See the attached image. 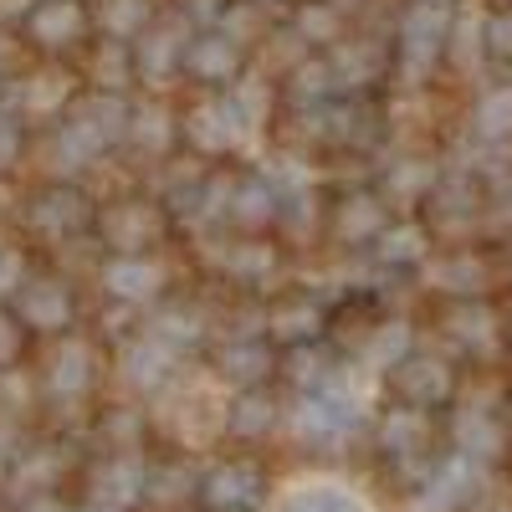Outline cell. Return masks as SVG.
Listing matches in <instances>:
<instances>
[{"label": "cell", "instance_id": "6da1fadb", "mask_svg": "<svg viewBox=\"0 0 512 512\" xmlns=\"http://www.w3.org/2000/svg\"><path fill=\"white\" fill-rule=\"evenodd\" d=\"M267 487V466L256 456H221L195 477V502L200 512H262Z\"/></svg>", "mask_w": 512, "mask_h": 512}, {"label": "cell", "instance_id": "7a4b0ae2", "mask_svg": "<svg viewBox=\"0 0 512 512\" xmlns=\"http://www.w3.org/2000/svg\"><path fill=\"white\" fill-rule=\"evenodd\" d=\"M359 415H364V405L354 395H338V384H318V390H308L303 405H297L292 431L308 446H333V441L359 431Z\"/></svg>", "mask_w": 512, "mask_h": 512}, {"label": "cell", "instance_id": "3957f363", "mask_svg": "<svg viewBox=\"0 0 512 512\" xmlns=\"http://www.w3.org/2000/svg\"><path fill=\"white\" fill-rule=\"evenodd\" d=\"M82 502L108 512H134L144 502V461L134 451H108L82 472Z\"/></svg>", "mask_w": 512, "mask_h": 512}, {"label": "cell", "instance_id": "277c9868", "mask_svg": "<svg viewBox=\"0 0 512 512\" xmlns=\"http://www.w3.org/2000/svg\"><path fill=\"white\" fill-rule=\"evenodd\" d=\"M482 497V472L472 461H461L456 451L425 466V477L415 482L420 512H472Z\"/></svg>", "mask_w": 512, "mask_h": 512}, {"label": "cell", "instance_id": "5b68a950", "mask_svg": "<svg viewBox=\"0 0 512 512\" xmlns=\"http://www.w3.org/2000/svg\"><path fill=\"white\" fill-rule=\"evenodd\" d=\"M390 390L405 410H441L456 395V374L436 354H405L400 364H390Z\"/></svg>", "mask_w": 512, "mask_h": 512}, {"label": "cell", "instance_id": "8992f818", "mask_svg": "<svg viewBox=\"0 0 512 512\" xmlns=\"http://www.w3.org/2000/svg\"><path fill=\"white\" fill-rule=\"evenodd\" d=\"M451 446H456L461 461H472L477 472H487V466L507 461V451H512V425H507L502 415L472 405V410H461V415H456V425H451Z\"/></svg>", "mask_w": 512, "mask_h": 512}, {"label": "cell", "instance_id": "52a82bcc", "mask_svg": "<svg viewBox=\"0 0 512 512\" xmlns=\"http://www.w3.org/2000/svg\"><path fill=\"white\" fill-rule=\"evenodd\" d=\"M282 431V405L256 384V390H241L231 405H226V436L241 441V446H262Z\"/></svg>", "mask_w": 512, "mask_h": 512}, {"label": "cell", "instance_id": "ba28073f", "mask_svg": "<svg viewBox=\"0 0 512 512\" xmlns=\"http://www.w3.org/2000/svg\"><path fill=\"white\" fill-rule=\"evenodd\" d=\"M420 415H425V410H405V405L384 410L379 425H374V451L390 456V461L415 466L420 451H425V420H420Z\"/></svg>", "mask_w": 512, "mask_h": 512}, {"label": "cell", "instance_id": "9c48e42d", "mask_svg": "<svg viewBox=\"0 0 512 512\" xmlns=\"http://www.w3.org/2000/svg\"><path fill=\"white\" fill-rule=\"evenodd\" d=\"M272 512H374V507L344 482H303V487L282 492Z\"/></svg>", "mask_w": 512, "mask_h": 512}, {"label": "cell", "instance_id": "30bf717a", "mask_svg": "<svg viewBox=\"0 0 512 512\" xmlns=\"http://www.w3.org/2000/svg\"><path fill=\"white\" fill-rule=\"evenodd\" d=\"M195 466H144V502L154 507H180V502H195Z\"/></svg>", "mask_w": 512, "mask_h": 512}, {"label": "cell", "instance_id": "8fae6325", "mask_svg": "<svg viewBox=\"0 0 512 512\" xmlns=\"http://www.w3.org/2000/svg\"><path fill=\"white\" fill-rule=\"evenodd\" d=\"M384 231V210H379V200H369V195H349L344 205H338V236L344 241H369V236H379Z\"/></svg>", "mask_w": 512, "mask_h": 512}, {"label": "cell", "instance_id": "7c38bea8", "mask_svg": "<svg viewBox=\"0 0 512 512\" xmlns=\"http://www.w3.org/2000/svg\"><path fill=\"white\" fill-rule=\"evenodd\" d=\"M318 328H323V313L313 303H287L272 318V333L282 338V344H308V338H318Z\"/></svg>", "mask_w": 512, "mask_h": 512}, {"label": "cell", "instance_id": "4fadbf2b", "mask_svg": "<svg viewBox=\"0 0 512 512\" xmlns=\"http://www.w3.org/2000/svg\"><path fill=\"white\" fill-rule=\"evenodd\" d=\"M425 256V236L415 226H384L379 231V262H390V267H410Z\"/></svg>", "mask_w": 512, "mask_h": 512}, {"label": "cell", "instance_id": "5bb4252c", "mask_svg": "<svg viewBox=\"0 0 512 512\" xmlns=\"http://www.w3.org/2000/svg\"><path fill=\"white\" fill-rule=\"evenodd\" d=\"M226 374L241 384V390H256V384L272 374V354L256 349V344H236V349H226Z\"/></svg>", "mask_w": 512, "mask_h": 512}, {"label": "cell", "instance_id": "9a60e30c", "mask_svg": "<svg viewBox=\"0 0 512 512\" xmlns=\"http://www.w3.org/2000/svg\"><path fill=\"white\" fill-rule=\"evenodd\" d=\"M26 318L36 328H62L67 323V292L62 287H31L26 292Z\"/></svg>", "mask_w": 512, "mask_h": 512}, {"label": "cell", "instance_id": "2e32d148", "mask_svg": "<svg viewBox=\"0 0 512 512\" xmlns=\"http://www.w3.org/2000/svg\"><path fill=\"white\" fill-rule=\"evenodd\" d=\"M88 379H93L88 354H82V349H67V354L57 359V369H52V390H57L62 400H72V395L88 390Z\"/></svg>", "mask_w": 512, "mask_h": 512}, {"label": "cell", "instance_id": "e0dca14e", "mask_svg": "<svg viewBox=\"0 0 512 512\" xmlns=\"http://www.w3.org/2000/svg\"><path fill=\"white\" fill-rule=\"evenodd\" d=\"M108 282H113V292H123V297H149V292L159 287V272H154L149 262H118V267L108 272Z\"/></svg>", "mask_w": 512, "mask_h": 512}, {"label": "cell", "instance_id": "ac0fdd59", "mask_svg": "<svg viewBox=\"0 0 512 512\" xmlns=\"http://www.w3.org/2000/svg\"><path fill=\"white\" fill-rule=\"evenodd\" d=\"M482 128H487V134H507V128H512V98H492L482 108Z\"/></svg>", "mask_w": 512, "mask_h": 512}, {"label": "cell", "instance_id": "d6986e66", "mask_svg": "<svg viewBox=\"0 0 512 512\" xmlns=\"http://www.w3.org/2000/svg\"><path fill=\"white\" fill-rule=\"evenodd\" d=\"M16 512H72V502L62 492H31L16 502Z\"/></svg>", "mask_w": 512, "mask_h": 512}, {"label": "cell", "instance_id": "ffe728a7", "mask_svg": "<svg viewBox=\"0 0 512 512\" xmlns=\"http://www.w3.org/2000/svg\"><path fill=\"white\" fill-rule=\"evenodd\" d=\"M0 359H16V328H11V318H0Z\"/></svg>", "mask_w": 512, "mask_h": 512}, {"label": "cell", "instance_id": "44dd1931", "mask_svg": "<svg viewBox=\"0 0 512 512\" xmlns=\"http://www.w3.org/2000/svg\"><path fill=\"white\" fill-rule=\"evenodd\" d=\"M0 512H6V497H0Z\"/></svg>", "mask_w": 512, "mask_h": 512}, {"label": "cell", "instance_id": "7402d4cb", "mask_svg": "<svg viewBox=\"0 0 512 512\" xmlns=\"http://www.w3.org/2000/svg\"><path fill=\"white\" fill-rule=\"evenodd\" d=\"M507 338H512V323H507Z\"/></svg>", "mask_w": 512, "mask_h": 512}]
</instances>
